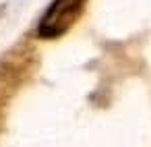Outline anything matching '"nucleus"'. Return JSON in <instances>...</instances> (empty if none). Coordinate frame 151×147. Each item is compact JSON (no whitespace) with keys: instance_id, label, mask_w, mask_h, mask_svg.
I'll return each instance as SVG.
<instances>
[{"instance_id":"obj_1","label":"nucleus","mask_w":151,"mask_h":147,"mask_svg":"<svg viewBox=\"0 0 151 147\" xmlns=\"http://www.w3.org/2000/svg\"><path fill=\"white\" fill-rule=\"evenodd\" d=\"M85 0H54L37 25V35L42 40H54L64 35L83 11Z\"/></svg>"}]
</instances>
